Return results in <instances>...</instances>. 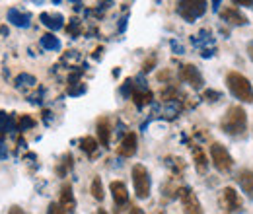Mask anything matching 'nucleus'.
I'll use <instances>...</instances> for the list:
<instances>
[{"mask_svg":"<svg viewBox=\"0 0 253 214\" xmlns=\"http://www.w3.org/2000/svg\"><path fill=\"white\" fill-rule=\"evenodd\" d=\"M222 132H226L228 136H234V138H240V136H246V130H248V113L244 111V107L240 105H232L228 107V111L224 113L220 121Z\"/></svg>","mask_w":253,"mask_h":214,"instance_id":"nucleus-1","label":"nucleus"},{"mask_svg":"<svg viewBox=\"0 0 253 214\" xmlns=\"http://www.w3.org/2000/svg\"><path fill=\"white\" fill-rule=\"evenodd\" d=\"M226 86H228L230 93L236 99H240L244 103H253V86L244 74H240V72H228Z\"/></svg>","mask_w":253,"mask_h":214,"instance_id":"nucleus-2","label":"nucleus"},{"mask_svg":"<svg viewBox=\"0 0 253 214\" xmlns=\"http://www.w3.org/2000/svg\"><path fill=\"white\" fill-rule=\"evenodd\" d=\"M218 207L224 214H242L244 201L234 187H224L218 193Z\"/></svg>","mask_w":253,"mask_h":214,"instance_id":"nucleus-3","label":"nucleus"},{"mask_svg":"<svg viewBox=\"0 0 253 214\" xmlns=\"http://www.w3.org/2000/svg\"><path fill=\"white\" fill-rule=\"evenodd\" d=\"M132 185H134V193L138 199H148L150 197V173L142 164H136L132 168Z\"/></svg>","mask_w":253,"mask_h":214,"instance_id":"nucleus-4","label":"nucleus"},{"mask_svg":"<svg viewBox=\"0 0 253 214\" xmlns=\"http://www.w3.org/2000/svg\"><path fill=\"white\" fill-rule=\"evenodd\" d=\"M207 12V2L205 0H183L177 4V14L185 22H195Z\"/></svg>","mask_w":253,"mask_h":214,"instance_id":"nucleus-5","label":"nucleus"},{"mask_svg":"<svg viewBox=\"0 0 253 214\" xmlns=\"http://www.w3.org/2000/svg\"><path fill=\"white\" fill-rule=\"evenodd\" d=\"M211 160H212V166L220 171V173H228L232 168H234V160L230 152L222 146L220 142H214L211 146Z\"/></svg>","mask_w":253,"mask_h":214,"instance_id":"nucleus-6","label":"nucleus"},{"mask_svg":"<svg viewBox=\"0 0 253 214\" xmlns=\"http://www.w3.org/2000/svg\"><path fill=\"white\" fill-rule=\"evenodd\" d=\"M177 197L181 201V207H183L185 214H205L203 207H201V201L197 199V195L191 191L189 187H179L177 189Z\"/></svg>","mask_w":253,"mask_h":214,"instance_id":"nucleus-7","label":"nucleus"},{"mask_svg":"<svg viewBox=\"0 0 253 214\" xmlns=\"http://www.w3.org/2000/svg\"><path fill=\"white\" fill-rule=\"evenodd\" d=\"M179 78H181L183 82H187L191 88H195V90L203 88V84H205L201 72H199L197 66H193V64H183V66L179 68Z\"/></svg>","mask_w":253,"mask_h":214,"instance_id":"nucleus-8","label":"nucleus"},{"mask_svg":"<svg viewBox=\"0 0 253 214\" xmlns=\"http://www.w3.org/2000/svg\"><path fill=\"white\" fill-rule=\"evenodd\" d=\"M220 18L224 24H230V26H246L248 24V18L238 8H226V10H222Z\"/></svg>","mask_w":253,"mask_h":214,"instance_id":"nucleus-9","label":"nucleus"},{"mask_svg":"<svg viewBox=\"0 0 253 214\" xmlns=\"http://www.w3.org/2000/svg\"><path fill=\"white\" fill-rule=\"evenodd\" d=\"M61 209L64 213H74L76 211V199H74V193H72V185L64 183L61 189V201H59Z\"/></svg>","mask_w":253,"mask_h":214,"instance_id":"nucleus-10","label":"nucleus"},{"mask_svg":"<svg viewBox=\"0 0 253 214\" xmlns=\"http://www.w3.org/2000/svg\"><path fill=\"white\" fill-rule=\"evenodd\" d=\"M109 191L113 195V201L117 207H125L128 203V191H126V185L123 181H113L109 185Z\"/></svg>","mask_w":253,"mask_h":214,"instance_id":"nucleus-11","label":"nucleus"},{"mask_svg":"<svg viewBox=\"0 0 253 214\" xmlns=\"http://www.w3.org/2000/svg\"><path fill=\"white\" fill-rule=\"evenodd\" d=\"M136 144H138L136 134H134V132H126L125 138H123L121 144H119V156H123V158L134 156V154H136Z\"/></svg>","mask_w":253,"mask_h":214,"instance_id":"nucleus-12","label":"nucleus"},{"mask_svg":"<svg viewBox=\"0 0 253 214\" xmlns=\"http://www.w3.org/2000/svg\"><path fill=\"white\" fill-rule=\"evenodd\" d=\"M236 179H238V185L242 187V191L253 201V171H250V170H242V171L238 173Z\"/></svg>","mask_w":253,"mask_h":214,"instance_id":"nucleus-13","label":"nucleus"},{"mask_svg":"<svg viewBox=\"0 0 253 214\" xmlns=\"http://www.w3.org/2000/svg\"><path fill=\"white\" fill-rule=\"evenodd\" d=\"M130 97H132V101H134L138 107H144L146 103H150V101H152V92H150V90H146V88L140 84L138 88H134V92H132Z\"/></svg>","mask_w":253,"mask_h":214,"instance_id":"nucleus-14","label":"nucleus"},{"mask_svg":"<svg viewBox=\"0 0 253 214\" xmlns=\"http://www.w3.org/2000/svg\"><path fill=\"white\" fill-rule=\"evenodd\" d=\"M97 136H99V144L103 148H107L109 146V136H111V127H109L107 119H99L97 121Z\"/></svg>","mask_w":253,"mask_h":214,"instance_id":"nucleus-15","label":"nucleus"},{"mask_svg":"<svg viewBox=\"0 0 253 214\" xmlns=\"http://www.w3.org/2000/svg\"><path fill=\"white\" fill-rule=\"evenodd\" d=\"M8 20H10L12 24H16L18 28H28V26H30V14H24V12H20L18 8H12V10L8 12Z\"/></svg>","mask_w":253,"mask_h":214,"instance_id":"nucleus-16","label":"nucleus"},{"mask_svg":"<svg viewBox=\"0 0 253 214\" xmlns=\"http://www.w3.org/2000/svg\"><path fill=\"white\" fill-rule=\"evenodd\" d=\"M41 22H43L49 30H61V28H63V16H61V14L43 12V14H41Z\"/></svg>","mask_w":253,"mask_h":214,"instance_id":"nucleus-17","label":"nucleus"},{"mask_svg":"<svg viewBox=\"0 0 253 214\" xmlns=\"http://www.w3.org/2000/svg\"><path fill=\"white\" fill-rule=\"evenodd\" d=\"M193 158H195L197 171H199V173H207V170H209V162H207V156H205V152H203L201 146H193Z\"/></svg>","mask_w":253,"mask_h":214,"instance_id":"nucleus-18","label":"nucleus"},{"mask_svg":"<svg viewBox=\"0 0 253 214\" xmlns=\"http://www.w3.org/2000/svg\"><path fill=\"white\" fill-rule=\"evenodd\" d=\"M41 47L47 49V51H59L61 49V41L53 33H47V35L41 37Z\"/></svg>","mask_w":253,"mask_h":214,"instance_id":"nucleus-19","label":"nucleus"},{"mask_svg":"<svg viewBox=\"0 0 253 214\" xmlns=\"http://www.w3.org/2000/svg\"><path fill=\"white\" fill-rule=\"evenodd\" d=\"M80 148L88 154V156H94L95 150H97V140L92 138V136H84V138L80 140Z\"/></svg>","mask_w":253,"mask_h":214,"instance_id":"nucleus-20","label":"nucleus"},{"mask_svg":"<svg viewBox=\"0 0 253 214\" xmlns=\"http://www.w3.org/2000/svg\"><path fill=\"white\" fill-rule=\"evenodd\" d=\"M166 166H168V168H169L173 173H181V171L185 170V164H183V160H181V158H173V156L166 160Z\"/></svg>","mask_w":253,"mask_h":214,"instance_id":"nucleus-21","label":"nucleus"},{"mask_svg":"<svg viewBox=\"0 0 253 214\" xmlns=\"http://www.w3.org/2000/svg\"><path fill=\"white\" fill-rule=\"evenodd\" d=\"M92 195H94V199H97V201H103V197H105L103 185H101L99 177H94V181H92Z\"/></svg>","mask_w":253,"mask_h":214,"instance_id":"nucleus-22","label":"nucleus"},{"mask_svg":"<svg viewBox=\"0 0 253 214\" xmlns=\"http://www.w3.org/2000/svg\"><path fill=\"white\" fill-rule=\"evenodd\" d=\"M33 84H37V82H35V78H33L32 74H20L16 78V86L18 88H22V86H33Z\"/></svg>","mask_w":253,"mask_h":214,"instance_id":"nucleus-23","label":"nucleus"},{"mask_svg":"<svg viewBox=\"0 0 253 214\" xmlns=\"http://www.w3.org/2000/svg\"><path fill=\"white\" fill-rule=\"evenodd\" d=\"M33 125H35V121H33L32 117H28V115H22V117H20V130L30 128V127H33Z\"/></svg>","mask_w":253,"mask_h":214,"instance_id":"nucleus-24","label":"nucleus"},{"mask_svg":"<svg viewBox=\"0 0 253 214\" xmlns=\"http://www.w3.org/2000/svg\"><path fill=\"white\" fill-rule=\"evenodd\" d=\"M68 33H70V35H74V37H76V35L80 33V22H78V20H70V26H68Z\"/></svg>","mask_w":253,"mask_h":214,"instance_id":"nucleus-25","label":"nucleus"},{"mask_svg":"<svg viewBox=\"0 0 253 214\" xmlns=\"http://www.w3.org/2000/svg\"><path fill=\"white\" fill-rule=\"evenodd\" d=\"M47 214H66V213L61 209V205H59V203H51V205H49V209H47Z\"/></svg>","mask_w":253,"mask_h":214,"instance_id":"nucleus-26","label":"nucleus"},{"mask_svg":"<svg viewBox=\"0 0 253 214\" xmlns=\"http://www.w3.org/2000/svg\"><path fill=\"white\" fill-rule=\"evenodd\" d=\"M205 99H207V101H218V99H220V92L207 90V92H205Z\"/></svg>","mask_w":253,"mask_h":214,"instance_id":"nucleus-27","label":"nucleus"},{"mask_svg":"<svg viewBox=\"0 0 253 214\" xmlns=\"http://www.w3.org/2000/svg\"><path fill=\"white\" fill-rule=\"evenodd\" d=\"M154 64H156V57H152V59H148V61L144 62V68H142V70H144V72H148V70H152V66H154Z\"/></svg>","mask_w":253,"mask_h":214,"instance_id":"nucleus-28","label":"nucleus"},{"mask_svg":"<svg viewBox=\"0 0 253 214\" xmlns=\"http://www.w3.org/2000/svg\"><path fill=\"white\" fill-rule=\"evenodd\" d=\"M236 4L238 6H250V8H253V0H236Z\"/></svg>","mask_w":253,"mask_h":214,"instance_id":"nucleus-29","label":"nucleus"},{"mask_svg":"<svg viewBox=\"0 0 253 214\" xmlns=\"http://www.w3.org/2000/svg\"><path fill=\"white\" fill-rule=\"evenodd\" d=\"M248 57L253 61V41H250V43H248Z\"/></svg>","mask_w":253,"mask_h":214,"instance_id":"nucleus-30","label":"nucleus"},{"mask_svg":"<svg viewBox=\"0 0 253 214\" xmlns=\"http://www.w3.org/2000/svg\"><path fill=\"white\" fill-rule=\"evenodd\" d=\"M130 214H144V211L140 207H130Z\"/></svg>","mask_w":253,"mask_h":214,"instance_id":"nucleus-31","label":"nucleus"},{"mask_svg":"<svg viewBox=\"0 0 253 214\" xmlns=\"http://www.w3.org/2000/svg\"><path fill=\"white\" fill-rule=\"evenodd\" d=\"M8 214H24V213H22V209H20V207H12Z\"/></svg>","mask_w":253,"mask_h":214,"instance_id":"nucleus-32","label":"nucleus"},{"mask_svg":"<svg viewBox=\"0 0 253 214\" xmlns=\"http://www.w3.org/2000/svg\"><path fill=\"white\" fill-rule=\"evenodd\" d=\"M97 214H107V211H103V209H99V211H97Z\"/></svg>","mask_w":253,"mask_h":214,"instance_id":"nucleus-33","label":"nucleus"},{"mask_svg":"<svg viewBox=\"0 0 253 214\" xmlns=\"http://www.w3.org/2000/svg\"><path fill=\"white\" fill-rule=\"evenodd\" d=\"M2 136H4V132L0 130V146H2Z\"/></svg>","mask_w":253,"mask_h":214,"instance_id":"nucleus-34","label":"nucleus"}]
</instances>
